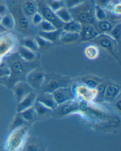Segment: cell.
Returning a JSON list of instances; mask_svg holds the SVG:
<instances>
[{
	"label": "cell",
	"instance_id": "ee69618b",
	"mask_svg": "<svg viewBox=\"0 0 121 151\" xmlns=\"http://www.w3.org/2000/svg\"><path fill=\"white\" fill-rule=\"evenodd\" d=\"M60 1H64V0H60Z\"/></svg>",
	"mask_w": 121,
	"mask_h": 151
},
{
	"label": "cell",
	"instance_id": "8992f818",
	"mask_svg": "<svg viewBox=\"0 0 121 151\" xmlns=\"http://www.w3.org/2000/svg\"><path fill=\"white\" fill-rule=\"evenodd\" d=\"M69 10L72 19L75 21L79 22L81 24H95L96 20L94 13L90 6L86 1L79 6Z\"/></svg>",
	"mask_w": 121,
	"mask_h": 151
},
{
	"label": "cell",
	"instance_id": "f1b7e54d",
	"mask_svg": "<svg viewBox=\"0 0 121 151\" xmlns=\"http://www.w3.org/2000/svg\"><path fill=\"white\" fill-rule=\"evenodd\" d=\"M54 13L58 18L64 23H67L73 20L69 10L66 7L60 9Z\"/></svg>",
	"mask_w": 121,
	"mask_h": 151
},
{
	"label": "cell",
	"instance_id": "44dd1931",
	"mask_svg": "<svg viewBox=\"0 0 121 151\" xmlns=\"http://www.w3.org/2000/svg\"><path fill=\"white\" fill-rule=\"evenodd\" d=\"M33 108L36 113L37 119L47 118L53 114V110L37 101L34 104Z\"/></svg>",
	"mask_w": 121,
	"mask_h": 151
},
{
	"label": "cell",
	"instance_id": "ab89813d",
	"mask_svg": "<svg viewBox=\"0 0 121 151\" xmlns=\"http://www.w3.org/2000/svg\"><path fill=\"white\" fill-rule=\"evenodd\" d=\"M9 12L8 7L4 0H0V18Z\"/></svg>",
	"mask_w": 121,
	"mask_h": 151
},
{
	"label": "cell",
	"instance_id": "d6986e66",
	"mask_svg": "<svg viewBox=\"0 0 121 151\" xmlns=\"http://www.w3.org/2000/svg\"><path fill=\"white\" fill-rule=\"evenodd\" d=\"M16 51L21 58L26 62L34 63L38 58L37 52L33 51L21 45L19 46Z\"/></svg>",
	"mask_w": 121,
	"mask_h": 151
},
{
	"label": "cell",
	"instance_id": "4fadbf2b",
	"mask_svg": "<svg viewBox=\"0 0 121 151\" xmlns=\"http://www.w3.org/2000/svg\"><path fill=\"white\" fill-rule=\"evenodd\" d=\"M52 94L58 105L76 99L72 85L60 88L54 91Z\"/></svg>",
	"mask_w": 121,
	"mask_h": 151
},
{
	"label": "cell",
	"instance_id": "277c9868",
	"mask_svg": "<svg viewBox=\"0 0 121 151\" xmlns=\"http://www.w3.org/2000/svg\"><path fill=\"white\" fill-rule=\"evenodd\" d=\"M28 138V128L26 126L12 131L9 133L4 144L6 151L22 150Z\"/></svg>",
	"mask_w": 121,
	"mask_h": 151
},
{
	"label": "cell",
	"instance_id": "1f68e13d",
	"mask_svg": "<svg viewBox=\"0 0 121 151\" xmlns=\"http://www.w3.org/2000/svg\"><path fill=\"white\" fill-rule=\"evenodd\" d=\"M107 34L115 40L118 44L120 43L121 37V23L118 22L114 24Z\"/></svg>",
	"mask_w": 121,
	"mask_h": 151
},
{
	"label": "cell",
	"instance_id": "8d00e7d4",
	"mask_svg": "<svg viewBox=\"0 0 121 151\" xmlns=\"http://www.w3.org/2000/svg\"><path fill=\"white\" fill-rule=\"evenodd\" d=\"M37 29L38 32H49L57 29L53 24L44 19L37 26Z\"/></svg>",
	"mask_w": 121,
	"mask_h": 151
},
{
	"label": "cell",
	"instance_id": "603a6c76",
	"mask_svg": "<svg viewBox=\"0 0 121 151\" xmlns=\"http://www.w3.org/2000/svg\"><path fill=\"white\" fill-rule=\"evenodd\" d=\"M62 30L57 29L54 31L49 32H38L37 35L41 36L49 42L54 44L57 42H59V38L61 34Z\"/></svg>",
	"mask_w": 121,
	"mask_h": 151
},
{
	"label": "cell",
	"instance_id": "7c38bea8",
	"mask_svg": "<svg viewBox=\"0 0 121 151\" xmlns=\"http://www.w3.org/2000/svg\"><path fill=\"white\" fill-rule=\"evenodd\" d=\"M38 11L41 13L44 19L53 24L57 29H61L64 23L60 21L54 12L52 11L45 3L39 2L38 3Z\"/></svg>",
	"mask_w": 121,
	"mask_h": 151
},
{
	"label": "cell",
	"instance_id": "52a82bcc",
	"mask_svg": "<svg viewBox=\"0 0 121 151\" xmlns=\"http://www.w3.org/2000/svg\"><path fill=\"white\" fill-rule=\"evenodd\" d=\"M90 42L108 52L113 57L118 60L116 47L118 44L107 33H100Z\"/></svg>",
	"mask_w": 121,
	"mask_h": 151
},
{
	"label": "cell",
	"instance_id": "9c48e42d",
	"mask_svg": "<svg viewBox=\"0 0 121 151\" xmlns=\"http://www.w3.org/2000/svg\"><path fill=\"white\" fill-rule=\"evenodd\" d=\"M72 87L76 98H80V101L83 100L87 101H94L95 100L97 95L96 89H91L82 83L72 86Z\"/></svg>",
	"mask_w": 121,
	"mask_h": 151
},
{
	"label": "cell",
	"instance_id": "74e56055",
	"mask_svg": "<svg viewBox=\"0 0 121 151\" xmlns=\"http://www.w3.org/2000/svg\"><path fill=\"white\" fill-rule=\"evenodd\" d=\"M43 20V17L41 14V13H40L39 11H37L32 16V17H31L30 21L33 26L37 28Z\"/></svg>",
	"mask_w": 121,
	"mask_h": 151
},
{
	"label": "cell",
	"instance_id": "ac0fdd59",
	"mask_svg": "<svg viewBox=\"0 0 121 151\" xmlns=\"http://www.w3.org/2000/svg\"><path fill=\"white\" fill-rule=\"evenodd\" d=\"M36 101L53 110L57 107L58 104L55 102L53 94L50 93L40 92L37 95Z\"/></svg>",
	"mask_w": 121,
	"mask_h": 151
},
{
	"label": "cell",
	"instance_id": "3957f363",
	"mask_svg": "<svg viewBox=\"0 0 121 151\" xmlns=\"http://www.w3.org/2000/svg\"><path fill=\"white\" fill-rule=\"evenodd\" d=\"M19 46L17 37L11 31L0 33V65L7 56L17 51Z\"/></svg>",
	"mask_w": 121,
	"mask_h": 151
},
{
	"label": "cell",
	"instance_id": "7a4b0ae2",
	"mask_svg": "<svg viewBox=\"0 0 121 151\" xmlns=\"http://www.w3.org/2000/svg\"><path fill=\"white\" fill-rule=\"evenodd\" d=\"M9 12L13 16L15 29L23 37H34L37 35L38 30L33 26L29 19L24 14L21 8L22 0H9L6 1Z\"/></svg>",
	"mask_w": 121,
	"mask_h": 151
},
{
	"label": "cell",
	"instance_id": "836d02e7",
	"mask_svg": "<svg viewBox=\"0 0 121 151\" xmlns=\"http://www.w3.org/2000/svg\"><path fill=\"white\" fill-rule=\"evenodd\" d=\"M35 40L37 44L39 50H46L50 48L53 45V44L49 42L43 37H41L39 35H37L34 37Z\"/></svg>",
	"mask_w": 121,
	"mask_h": 151
},
{
	"label": "cell",
	"instance_id": "b9f144b4",
	"mask_svg": "<svg viewBox=\"0 0 121 151\" xmlns=\"http://www.w3.org/2000/svg\"><path fill=\"white\" fill-rule=\"evenodd\" d=\"M34 1H36L37 2V1H39V0H34Z\"/></svg>",
	"mask_w": 121,
	"mask_h": 151
},
{
	"label": "cell",
	"instance_id": "f6af8a7d",
	"mask_svg": "<svg viewBox=\"0 0 121 151\" xmlns=\"http://www.w3.org/2000/svg\"><path fill=\"white\" fill-rule=\"evenodd\" d=\"M111 1H112V0H111Z\"/></svg>",
	"mask_w": 121,
	"mask_h": 151
},
{
	"label": "cell",
	"instance_id": "2e32d148",
	"mask_svg": "<svg viewBox=\"0 0 121 151\" xmlns=\"http://www.w3.org/2000/svg\"><path fill=\"white\" fill-rule=\"evenodd\" d=\"M21 8L24 14L30 20L38 11V3L34 0H22Z\"/></svg>",
	"mask_w": 121,
	"mask_h": 151
},
{
	"label": "cell",
	"instance_id": "484cf974",
	"mask_svg": "<svg viewBox=\"0 0 121 151\" xmlns=\"http://www.w3.org/2000/svg\"><path fill=\"white\" fill-rule=\"evenodd\" d=\"M27 124H28V123L24 120L19 113H17L10 124L9 128V132L25 127Z\"/></svg>",
	"mask_w": 121,
	"mask_h": 151
},
{
	"label": "cell",
	"instance_id": "cb8c5ba5",
	"mask_svg": "<svg viewBox=\"0 0 121 151\" xmlns=\"http://www.w3.org/2000/svg\"><path fill=\"white\" fill-rule=\"evenodd\" d=\"M103 81V80L95 76H88L83 77L81 79L80 83H82L91 89H96L97 86Z\"/></svg>",
	"mask_w": 121,
	"mask_h": 151
},
{
	"label": "cell",
	"instance_id": "f546056e",
	"mask_svg": "<svg viewBox=\"0 0 121 151\" xmlns=\"http://www.w3.org/2000/svg\"><path fill=\"white\" fill-rule=\"evenodd\" d=\"M21 46H23L33 51L37 52L39 51V48L34 37H23L21 41Z\"/></svg>",
	"mask_w": 121,
	"mask_h": 151
},
{
	"label": "cell",
	"instance_id": "e0dca14e",
	"mask_svg": "<svg viewBox=\"0 0 121 151\" xmlns=\"http://www.w3.org/2000/svg\"><path fill=\"white\" fill-rule=\"evenodd\" d=\"M37 94L34 91L31 92L29 95L24 98L19 103L17 104L16 111L19 113L33 106L36 101Z\"/></svg>",
	"mask_w": 121,
	"mask_h": 151
},
{
	"label": "cell",
	"instance_id": "5b68a950",
	"mask_svg": "<svg viewBox=\"0 0 121 151\" xmlns=\"http://www.w3.org/2000/svg\"><path fill=\"white\" fill-rule=\"evenodd\" d=\"M72 81L66 76L51 73L46 74L44 82L40 91L52 93L60 88L69 86L72 85Z\"/></svg>",
	"mask_w": 121,
	"mask_h": 151
},
{
	"label": "cell",
	"instance_id": "8fae6325",
	"mask_svg": "<svg viewBox=\"0 0 121 151\" xmlns=\"http://www.w3.org/2000/svg\"><path fill=\"white\" fill-rule=\"evenodd\" d=\"M79 100L75 99L58 105L53 110V114L59 116H64L73 113L79 112Z\"/></svg>",
	"mask_w": 121,
	"mask_h": 151
},
{
	"label": "cell",
	"instance_id": "ffe728a7",
	"mask_svg": "<svg viewBox=\"0 0 121 151\" xmlns=\"http://www.w3.org/2000/svg\"><path fill=\"white\" fill-rule=\"evenodd\" d=\"M0 27L6 31H11L15 29L14 19L10 12L0 18Z\"/></svg>",
	"mask_w": 121,
	"mask_h": 151
},
{
	"label": "cell",
	"instance_id": "60d3db41",
	"mask_svg": "<svg viewBox=\"0 0 121 151\" xmlns=\"http://www.w3.org/2000/svg\"><path fill=\"white\" fill-rule=\"evenodd\" d=\"M100 5V6H101L103 8H104L109 3H110L111 0H98Z\"/></svg>",
	"mask_w": 121,
	"mask_h": 151
},
{
	"label": "cell",
	"instance_id": "d590c367",
	"mask_svg": "<svg viewBox=\"0 0 121 151\" xmlns=\"http://www.w3.org/2000/svg\"><path fill=\"white\" fill-rule=\"evenodd\" d=\"M45 4L54 12L65 7L64 1L60 0H45Z\"/></svg>",
	"mask_w": 121,
	"mask_h": 151
},
{
	"label": "cell",
	"instance_id": "ba28073f",
	"mask_svg": "<svg viewBox=\"0 0 121 151\" xmlns=\"http://www.w3.org/2000/svg\"><path fill=\"white\" fill-rule=\"evenodd\" d=\"M45 76L46 73L41 69L36 67L27 73L25 81L34 91H40L44 82Z\"/></svg>",
	"mask_w": 121,
	"mask_h": 151
},
{
	"label": "cell",
	"instance_id": "83f0119b",
	"mask_svg": "<svg viewBox=\"0 0 121 151\" xmlns=\"http://www.w3.org/2000/svg\"><path fill=\"white\" fill-rule=\"evenodd\" d=\"M111 22L107 20L95 22L94 26L99 33H107L114 26Z\"/></svg>",
	"mask_w": 121,
	"mask_h": 151
},
{
	"label": "cell",
	"instance_id": "9a60e30c",
	"mask_svg": "<svg viewBox=\"0 0 121 151\" xmlns=\"http://www.w3.org/2000/svg\"><path fill=\"white\" fill-rule=\"evenodd\" d=\"M82 30L80 32V40L82 42H90L99 34L94 25L82 24Z\"/></svg>",
	"mask_w": 121,
	"mask_h": 151
},
{
	"label": "cell",
	"instance_id": "f35d334b",
	"mask_svg": "<svg viewBox=\"0 0 121 151\" xmlns=\"http://www.w3.org/2000/svg\"><path fill=\"white\" fill-rule=\"evenodd\" d=\"M65 6L68 9H71L85 3V0H64Z\"/></svg>",
	"mask_w": 121,
	"mask_h": 151
},
{
	"label": "cell",
	"instance_id": "4316f807",
	"mask_svg": "<svg viewBox=\"0 0 121 151\" xmlns=\"http://www.w3.org/2000/svg\"><path fill=\"white\" fill-rule=\"evenodd\" d=\"M84 52L86 57L89 60H95L98 58L100 55L98 47L93 43L87 46Z\"/></svg>",
	"mask_w": 121,
	"mask_h": 151
},
{
	"label": "cell",
	"instance_id": "d4e9b609",
	"mask_svg": "<svg viewBox=\"0 0 121 151\" xmlns=\"http://www.w3.org/2000/svg\"><path fill=\"white\" fill-rule=\"evenodd\" d=\"M82 28V24L79 22L73 19L69 22L64 23L61 29L65 32L80 34Z\"/></svg>",
	"mask_w": 121,
	"mask_h": 151
},
{
	"label": "cell",
	"instance_id": "30bf717a",
	"mask_svg": "<svg viewBox=\"0 0 121 151\" xmlns=\"http://www.w3.org/2000/svg\"><path fill=\"white\" fill-rule=\"evenodd\" d=\"M11 89L13 92L16 104L19 103L29 94L34 91L25 81L17 82Z\"/></svg>",
	"mask_w": 121,
	"mask_h": 151
},
{
	"label": "cell",
	"instance_id": "6da1fadb",
	"mask_svg": "<svg viewBox=\"0 0 121 151\" xmlns=\"http://www.w3.org/2000/svg\"><path fill=\"white\" fill-rule=\"evenodd\" d=\"M3 63L8 67L10 73L7 78L1 81V83L10 89L17 82L25 81L27 73L36 67L32 66L34 63L26 62L22 59L17 51L7 56Z\"/></svg>",
	"mask_w": 121,
	"mask_h": 151
},
{
	"label": "cell",
	"instance_id": "e575fe53",
	"mask_svg": "<svg viewBox=\"0 0 121 151\" xmlns=\"http://www.w3.org/2000/svg\"><path fill=\"white\" fill-rule=\"evenodd\" d=\"M94 16L97 22L106 20L107 18V14L104 8L98 4H96L94 6Z\"/></svg>",
	"mask_w": 121,
	"mask_h": 151
},
{
	"label": "cell",
	"instance_id": "4dcf8cb0",
	"mask_svg": "<svg viewBox=\"0 0 121 151\" xmlns=\"http://www.w3.org/2000/svg\"><path fill=\"white\" fill-rule=\"evenodd\" d=\"M19 113L28 124L31 123L37 119L36 113L35 112L33 106Z\"/></svg>",
	"mask_w": 121,
	"mask_h": 151
},
{
	"label": "cell",
	"instance_id": "5bb4252c",
	"mask_svg": "<svg viewBox=\"0 0 121 151\" xmlns=\"http://www.w3.org/2000/svg\"><path fill=\"white\" fill-rule=\"evenodd\" d=\"M121 88L118 84L114 83L107 82L105 93L104 101L107 103H113L120 95Z\"/></svg>",
	"mask_w": 121,
	"mask_h": 151
},
{
	"label": "cell",
	"instance_id": "7402d4cb",
	"mask_svg": "<svg viewBox=\"0 0 121 151\" xmlns=\"http://www.w3.org/2000/svg\"><path fill=\"white\" fill-rule=\"evenodd\" d=\"M80 34L62 31L59 42L64 44H70L79 41Z\"/></svg>",
	"mask_w": 121,
	"mask_h": 151
},
{
	"label": "cell",
	"instance_id": "7bdbcfd3",
	"mask_svg": "<svg viewBox=\"0 0 121 151\" xmlns=\"http://www.w3.org/2000/svg\"><path fill=\"white\" fill-rule=\"evenodd\" d=\"M4 1H9V0H4Z\"/></svg>",
	"mask_w": 121,
	"mask_h": 151
},
{
	"label": "cell",
	"instance_id": "d6a6232c",
	"mask_svg": "<svg viewBox=\"0 0 121 151\" xmlns=\"http://www.w3.org/2000/svg\"><path fill=\"white\" fill-rule=\"evenodd\" d=\"M107 84V82L103 81L97 86V87L96 88L97 95L94 102L100 104L104 101V98Z\"/></svg>",
	"mask_w": 121,
	"mask_h": 151
}]
</instances>
